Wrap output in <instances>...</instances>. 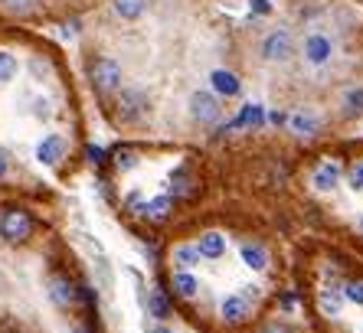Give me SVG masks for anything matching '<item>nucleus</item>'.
<instances>
[{"label":"nucleus","instance_id":"cd10ccee","mask_svg":"<svg viewBox=\"0 0 363 333\" xmlns=\"http://www.w3.org/2000/svg\"><path fill=\"white\" fill-rule=\"evenodd\" d=\"M170 180H174L177 193H190V176H186V170H177V174L170 176Z\"/></svg>","mask_w":363,"mask_h":333},{"label":"nucleus","instance_id":"39448f33","mask_svg":"<svg viewBox=\"0 0 363 333\" xmlns=\"http://www.w3.org/2000/svg\"><path fill=\"white\" fill-rule=\"evenodd\" d=\"M186 108H190V118H194L196 125H203V128L216 125V121L223 118V105H220V98H216L213 92H203V89H196V92L190 95Z\"/></svg>","mask_w":363,"mask_h":333},{"label":"nucleus","instance_id":"9b49d317","mask_svg":"<svg viewBox=\"0 0 363 333\" xmlns=\"http://www.w3.org/2000/svg\"><path fill=\"white\" fill-rule=\"evenodd\" d=\"M249 314H252V304L242 298V294H226V298L220 300V317L226 320L229 327H239L249 320Z\"/></svg>","mask_w":363,"mask_h":333},{"label":"nucleus","instance_id":"423d86ee","mask_svg":"<svg viewBox=\"0 0 363 333\" xmlns=\"http://www.w3.org/2000/svg\"><path fill=\"white\" fill-rule=\"evenodd\" d=\"M301 56L308 66H328L330 59H334V40L328 33H308L301 43Z\"/></svg>","mask_w":363,"mask_h":333},{"label":"nucleus","instance_id":"c9c22d12","mask_svg":"<svg viewBox=\"0 0 363 333\" xmlns=\"http://www.w3.org/2000/svg\"><path fill=\"white\" fill-rule=\"evenodd\" d=\"M66 333H89L85 327H72V330H66Z\"/></svg>","mask_w":363,"mask_h":333},{"label":"nucleus","instance_id":"72a5a7b5","mask_svg":"<svg viewBox=\"0 0 363 333\" xmlns=\"http://www.w3.org/2000/svg\"><path fill=\"white\" fill-rule=\"evenodd\" d=\"M89 157H92V164H99V160H101V150L99 147H89Z\"/></svg>","mask_w":363,"mask_h":333},{"label":"nucleus","instance_id":"5701e85b","mask_svg":"<svg viewBox=\"0 0 363 333\" xmlns=\"http://www.w3.org/2000/svg\"><path fill=\"white\" fill-rule=\"evenodd\" d=\"M0 7L7 10L10 17H30L40 7V0H0Z\"/></svg>","mask_w":363,"mask_h":333},{"label":"nucleus","instance_id":"f8f14e48","mask_svg":"<svg viewBox=\"0 0 363 333\" xmlns=\"http://www.w3.org/2000/svg\"><path fill=\"white\" fill-rule=\"evenodd\" d=\"M318 304H321L324 317H340V310H344V288L340 284H324L321 294H318Z\"/></svg>","mask_w":363,"mask_h":333},{"label":"nucleus","instance_id":"7ed1b4c3","mask_svg":"<svg viewBox=\"0 0 363 333\" xmlns=\"http://www.w3.org/2000/svg\"><path fill=\"white\" fill-rule=\"evenodd\" d=\"M147 111H151V98L141 89H121L115 98V118L121 125H138Z\"/></svg>","mask_w":363,"mask_h":333},{"label":"nucleus","instance_id":"ddd939ff","mask_svg":"<svg viewBox=\"0 0 363 333\" xmlns=\"http://www.w3.org/2000/svg\"><path fill=\"white\" fill-rule=\"evenodd\" d=\"M196 252H200V259H223L226 255V235L223 232H203L200 242H196Z\"/></svg>","mask_w":363,"mask_h":333},{"label":"nucleus","instance_id":"aec40b11","mask_svg":"<svg viewBox=\"0 0 363 333\" xmlns=\"http://www.w3.org/2000/svg\"><path fill=\"white\" fill-rule=\"evenodd\" d=\"M200 252H196V245H177L174 249V265H177V271H190V268L200 265Z\"/></svg>","mask_w":363,"mask_h":333},{"label":"nucleus","instance_id":"c85d7f7f","mask_svg":"<svg viewBox=\"0 0 363 333\" xmlns=\"http://www.w3.org/2000/svg\"><path fill=\"white\" fill-rule=\"evenodd\" d=\"M128 206H131V213H138V216H144V206H147V200H144L141 193H135V196H128Z\"/></svg>","mask_w":363,"mask_h":333},{"label":"nucleus","instance_id":"412c9836","mask_svg":"<svg viewBox=\"0 0 363 333\" xmlns=\"http://www.w3.org/2000/svg\"><path fill=\"white\" fill-rule=\"evenodd\" d=\"M170 209H174L170 196H154V200H147V206H144V216L154 219V222H164V219L170 216Z\"/></svg>","mask_w":363,"mask_h":333},{"label":"nucleus","instance_id":"f03ea898","mask_svg":"<svg viewBox=\"0 0 363 333\" xmlns=\"http://www.w3.org/2000/svg\"><path fill=\"white\" fill-rule=\"evenodd\" d=\"M89 82L95 85V92L111 95V92H118L121 82H125V69H121V62H115L111 56H101L89 66Z\"/></svg>","mask_w":363,"mask_h":333},{"label":"nucleus","instance_id":"9d476101","mask_svg":"<svg viewBox=\"0 0 363 333\" xmlns=\"http://www.w3.org/2000/svg\"><path fill=\"white\" fill-rule=\"evenodd\" d=\"M66 157V137L62 134H43V141L36 144V160L43 166H56Z\"/></svg>","mask_w":363,"mask_h":333},{"label":"nucleus","instance_id":"e433bc0d","mask_svg":"<svg viewBox=\"0 0 363 333\" xmlns=\"http://www.w3.org/2000/svg\"><path fill=\"white\" fill-rule=\"evenodd\" d=\"M357 232H360V235H363V216H360V219H357Z\"/></svg>","mask_w":363,"mask_h":333},{"label":"nucleus","instance_id":"f257e3e1","mask_svg":"<svg viewBox=\"0 0 363 333\" xmlns=\"http://www.w3.org/2000/svg\"><path fill=\"white\" fill-rule=\"evenodd\" d=\"M259 56H262L269 66H285V62H291V56H295V36H291V30H288V26L269 30V33L262 36V43H259Z\"/></svg>","mask_w":363,"mask_h":333},{"label":"nucleus","instance_id":"6ab92c4d","mask_svg":"<svg viewBox=\"0 0 363 333\" xmlns=\"http://www.w3.org/2000/svg\"><path fill=\"white\" fill-rule=\"evenodd\" d=\"M111 10H115L121 20H138V17H144L147 0H111Z\"/></svg>","mask_w":363,"mask_h":333},{"label":"nucleus","instance_id":"2eb2a0df","mask_svg":"<svg viewBox=\"0 0 363 333\" xmlns=\"http://www.w3.org/2000/svg\"><path fill=\"white\" fill-rule=\"evenodd\" d=\"M239 255H242V265L252 268V271H265L269 268V252L259 242H245L242 249H239Z\"/></svg>","mask_w":363,"mask_h":333},{"label":"nucleus","instance_id":"f3484780","mask_svg":"<svg viewBox=\"0 0 363 333\" xmlns=\"http://www.w3.org/2000/svg\"><path fill=\"white\" fill-rule=\"evenodd\" d=\"M170 284H174V294L184 300H190L196 291H200V281H196L190 271H174V275H170Z\"/></svg>","mask_w":363,"mask_h":333},{"label":"nucleus","instance_id":"4468645a","mask_svg":"<svg viewBox=\"0 0 363 333\" xmlns=\"http://www.w3.org/2000/svg\"><path fill=\"white\" fill-rule=\"evenodd\" d=\"M210 85L216 95H226V98H233V95L242 92V82H239L233 72H226V69H216V72H210Z\"/></svg>","mask_w":363,"mask_h":333},{"label":"nucleus","instance_id":"2f4dec72","mask_svg":"<svg viewBox=\"0 0 363 333\" xmlns=\"http://www.w3.org/2000/svg\"><path fill=\"white\" fill-rule=\"evenodd\" d=\"M7 174H10V160H7V154L0 150V180H4Z\"/></svg>","mask_w":363,"mask_h":333},{"label":"nucleus","instance_id":"a878e982","mask_svg":"<svg viewBox=\"0 0 363 333\" xmlns=\"http://www.w3.org/2000/svg\"><path fill=\"white\" fill-rule=\"evenodd\" d=\"M347 180H350L354 190H363V160H357V164L347 170Z\"/></svg>","mask_w":363,"mask_h":333},{"label":"nucleus","instance_id":"473e14b6","mask_svg":"<svg viewBox=\"0 0 363 333\" xmlns=\"http://www.w3.org/2000/svg\"><path fill=\"white\" fill-rule=\"evenodd\" d=\"M262 333H291V330H288L285 324H269V327H265Z\"/></svg>","mask_w":363,"mask_h":333},{"label":"nucleus","instance_id":"393cba45","mask_svg":"<svg viewBox=\"0 0 363 333\" xmlns=\"http://www.w3.org/2000/svg\"><path fill=\"white\" fill-rule=\"evenodd\" d=\"M344 300H350V304L363 307V278H354V281L344 284Z\"/></svg>","mask_w":363,"mask_h":333},{"label":"nucleus","instance_id":"f704fd0d","mask_svg":"<svg viewBox=\"0 0 363 333\" xmlns=\"http://www.w3.org/2000/svg\"><path fill=\"white\" fill-rule=\"evenodd\" d=\"M151 333H170L167 327H151Z\"/></svg>","mask_w":363,"mask_h":333},{"label":"nucleus","instance_id":"bb28decb","mask_svg":"<svg viewBox=\"0 0 363 333\" xmlns=\"http://www.w3.org/2000/svg\"><path fill=\"white\" fill-rule=\"evenodd\" d=\"M135 164H138V157L131 150H118V154H115V166H118V170H131Z\"/></svg>","mask_w":363,"mask_h":333},{"label":"nucleus","instance_id":"b1692460","mask_svg":"<svg viewBox=\"0 0 363 333\" xmlns=\"http://www.w3.org/2000/svg\"><path fill=\"white\" fill-rule=\"evenodd\" d=\"M236 125H242V128H259L262 125V105H242V111H239V121Z\"/></svg>","mask_w":363,"mask_h":333},{"label":"nucleus","instance_id":"a211bd4d","mask_svg":"<svg viewBox=\"0 0 363 333\" xmlns=\"http://www.w3.org/2000/svg\"><path fill=\"white\" fill-rule=\"evenodd\" d=\"M340 111H344V118H363V85L347 89L340 98Z\"/></svg>","mask_w":363,"mask_h":333},{"label":"nucleus","instance_id":"1a4fd4ad","mask_svg":"<svg viewBox=\"0 0 363 333\" xmlns=\"http://www.w3.org/2000/svg\"><path fill=\"white\" fill-rule=\"evenodd\" d=\"M340 180H344V166L337 160H324V164L314 166L311 174V186L318 193H334L340 186Z\"/></svg>","mask_w":363,"mask_h":333},{"label":"nucleus","instance_id":"6e6552de","mask_svg":"<svg viewBox=\"0 0 363 333\" xmlns=\"http://www.w3.org/2000/svg\"><path fill=\"white\" fill-rule=\"evenodd\" d=\"M285 121L295 137H318V131H321V115L314 108H295Z\"/></svg>","mask_w":363,"mask_h":333},{"label":"nucleus","instance_id":"4be33fe9","mask_svg":"<svg viewBox=\"0 0 363 333\" xmlns=\"http://www.w3.org/2000/svg\"><path fill=\"white\" fill-rule=\"evenodd\" d=\"M17 72H20V59L13 56L10 50H0V85L13 82V79H17Z\"/></svg>","mask_w":363,"mask_h":333},{"label":"nucleus","instance_id":"c756f323","mask_svg":"<svg viewBox=\"0 0 363 333\" xmlns=\"http://www.w3.org/2000/svg\"><path fill=\"white\" fill-rule=\"evenodd\" d=\"M30 69H33L36 79H43V75H50V62H43V59H33V62H30Z\"/></svg>","mask_w":363,"mask_h":333},{"label":"nucleus","instance_id":"0eeeda50","mask_svg":"<svg viewBox=\"0 0 363 333\" xmlns=\"http://www.w3.org/2000/svg\"><path fill=\"white\" fill-rule=\"evenodd\" d=\"M46 298H50L52 307L69 310L79 300V288L69 281V275H52L50 281H46Z\"/></svg>","mask_w":363,"mask_h":333},{"label":"nucleus","instance_id":"7c9ffc66","mask_svg":"<svg viewBox=\"0 0 363 333\" xmlns=\"http://www.w3.org/2000/svg\"><path fill=\"white\" fill-rule=\"evenodd\" d=\"M249 7H252L255 13H269L272 4H269V0H249Z\"/></svg>","mask_w":363,"mask_h":333},{"label":"nucleus","instance_id":"dca6fc26","mask_svg":"<svg viewBox=\"0 0 363 333\" xmlns=\"http://www.w3.org/2000/svg\"><path fill=\"white\" fill-rule=\"evenodd\" d=\"M144 310H147V317H154V320H167L174 310H170V300L164 298V291H157V288H151L147 291V298H144Z\"/></svg>","mask_w":363,"mask_h":333},{"label":"nucleus","instance_id":"20e7f679","mask_svg":"<svg viewBox=\"0 0 363 333\" xmlns=\"http://www.w3.org/2000/svg\"><path fill=\"white\" fill-rule=\"evenodd\" d=\"M33 235V216L26 209H7L0 216V239L7 245H23Z\"/></svg>","mask_w":363,"mask_h":333}]
</instances>
